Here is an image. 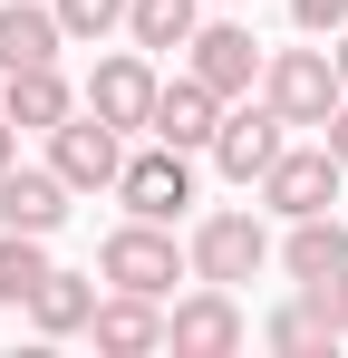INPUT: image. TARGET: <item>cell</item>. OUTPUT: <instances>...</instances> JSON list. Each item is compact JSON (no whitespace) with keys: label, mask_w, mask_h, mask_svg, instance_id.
<instances>
[{"label":"cell","mask_w":348,"mask_h":358,"mask_svg":"<svg viewBox=\"0 0 348 358\" xmlns=\"http://www.w3.org/2000/svg\"><path fill=\"white\" fill-rule=\"evenodd\" d=\"M58 29L68 39H107V29H126V0H49Z\"/></svg>","instance_id":"cell-21"},{"label":"cell","mask_w":348,"mask_h":358,"mask_svg":"<svg viewBox=\"0 0 348 358\" xmlns=\"http://www.w3.org/2000/svg\"><path fill=\"white\" fill-rule=\"evenodd\" d=\"M68 223V184H58V165H0V233H58Z\"/></svg>","instance_id":"cell-10"},{"label":"cell","mask_w":348,"mask_h":358,"mask_svg":"<svg viewBox=\"0 0 348 358\" xmlns=\"http://www.w3.org/2000/svg\"><path fill=\"white\" fill-rule=\"evenodd\" d=\"M290 136H281V107H271V97H261V107H252V97H232L223 107V126H213V145H203V155H213V165H223L232 184H261L271 175V155H281Z\"/></svg>","instance_id":"cell-7"},{"label":"cell","mask_w":348,"mask_h":358,"mask_svg":"<svg viewBox=\"0 0 348 358\" xmlns=\"http://www.w3.org/2000/svg\"><path fill=\"white\" fill-rule=\"evenodd\" d=\"M300 300H310V310H319V320L348 339V271H319V281H300Z\"/></svg>","instance_id":"cell-22"},{"label":"cell","mask_w":348,"mask_h":358,"mask_svg":"<svg viewBox=\"0 0 348 358\" xmlns=\"http://www.w3.org/2000/svg\"><path fill=\"white\" fill-rule=\"evenodd\" d=\"M0 117H10V126H39V136H49L58 117H78V87L58 78V59H49V68H10V78H0Z\"/></svg>","instance_id":"cell-14"},{"label":"cell","mask_w":348,"mask_h":358,"mask_svg":"<svg viewBox=\"0 0 348 358\" xmlns=\"http://www.w3.org/2000/svg\"><path fill=\"white\" fill-rule=\"evenodd\" d=\"M39 281H49V233H0V300L20 310Z\"/></svg>","instance_id":"cell-19"},{"label":"cell","mask_w":348,"mask_h":358,"mask_svg":"<svg viewBox=\"0 0 348 358\" xmlns=\"http://www.w3.org/2000/svg\"><path fill=\"white\" fill-rule=\"evenodd\" d=\"M339 155H329V145H281V155H271V175H261V203H271V213H281V223H300V213H329V203H339Z\"/></svg>","instance_id":"cell-8"},{"label":"cell","mask_w":348,"mask_h":358,"mask_svg":"<svg viewBox=\"0 0 348 358\" xmlns=\"http://www.w3.org/2000/svg\"><path fill=\"white\" fill-rule=\"evenodd\" d=\"M165 349L174 358H232V349H242V300H232L223 281H203L194 300L165 310Z\"/></svg>","instance_id":"cell-9"},{"label":"cell","mask_w":348,"mask_h":358,"mask_svg":"<svg viewBox=\"0 0 348 358\" xmlns=\"http://www.w3.org/2000/svg\"><path fill=\"white\" fill-rule=\"evenodd\" d=\"M20 310H29L49 339H68V329H87V310H97V281H78V271H58V262H49V281L20 300Z\"/></svg>","instance_id":"cell-17"},{"label":"cell","mask_w":348,"mask_h":358,"mask_svg":"<svg viewBox=\"0 0 348 358\" xmlns=\"http://www.w3.org/2000/svg\"><path fill=\"white\" fill-rule=\"evenodd\" d=\"M116 203H126V213H145V223H174V213L194 203V155L155 136L145 155H126V165H116Z\"/></svg>","instance_id":"cell-5"},{"label":"cell","mask_w":348,"mask_h":358,"mask_svg":"<svg viewBox=\"0 0 348 358\" xmlns=\"http://www.w3.org/2000/svg\"><path fill=\"white\" fill-rule=\"evenodd\" d=\"M290 20H300L310 39H339V29H348V0H290Z\"/></svg>","instance_id":"cell-23"},{"label":"cell","mask_w":348,"mask_h":358,"mask_svg":"<svg viewBox=\"0 0 348 358\" xmlns=\"http://www.w3.org/2000/svg\"><path fill=\"white\" fill-rule=\"evenodd\" d=\"M87 339H97L107 358H145V349H165V310H155L145 291H107L97 310H87Z\"/></svg>","instance_id":"cell-13"},{"label":"cell","mask_w":348,"mask_h":358,"mask_svg":"<svg viewBox=\"0 0 348 358\" xmlns=\"http://www.w3.org/2000/svg\"><path fill=\"white\" fill-rule=\"evenodd\" d=\"M155 87H165V78L136 59V49H126V59H97V78H87V117H107L116 136H136V126L155 117Z\"/></svg>","instance_id":"cell-12"},{"label":"cell","mask_w":348,"mask_h":358,"mask_svg":"<svg viewBox=\"0 0 348 358\" xmlns=\"http://www.w3.org/2000/svg\"><path fill=\"white\" fill-rule=\"evenodd\" d=\"M261 97L281 107V126H329V107H339V59L329 49H281V59H261Z\"/></svg>","instance_id":"cell-2"},{"label":"cell","mask_w":348,"mask_h":358,"mask_svg":"<svg viewBox=\"0 0 348 358\" xmlns=\"http://www.w3.org/2000/svg\"><path fill=\"white\" fill-rule=\"evenodd\" d=\"M58 49H68L58 10H39V0H0V78H10V68H49Z\"/></svg>","instance_id":"cell-15"},{"label":"cell","mask_w":348,"mask_h":358,"mask_svg":"<svg viewBox=\"0 0 348 358\" xmlns=\"http://www.w3.org/2000/svg\"><path fill=\"white\" fill-rule=\"evenodd\" d=\"M281 271L290 281H319V271H348V223L339 213H300L281 242Z\"/></svg>","instance_id":"cell-16"},{"label":"cell","mask_w":348,"mask_h":358,"mask_svg":"<svg viewBox=\"0 0 348 358\" xmlns=\"http://www.w3.org/2000/svg\"><path fill=\"white\" fill-rule=\"evenodd\" d=\"M49 165L68 194H116V165H126V136L107 117H58L49 126Z\"/></svg>","instance_id":"cell-6"},{"label":"cell","mask_w":348,"mask_h":358,"mask_svg":"<svg viewBox=\"0 0 348 358\" xmlns=\"http://www.w3.org/2000/svg\"><path fill=\"white\" fill-rule=\"evenodd\" d=\"M184 262H194V281L242 291V281L271 262V233H261V213H203V223H194V242H184Z\"/></svg>","instance_id":"cell-3"},{"label":"cell","mask_w":348,"mask_h":358,"mask_svg":"<svg viewBox=\"0 0 348 358\" xmlns=\"http://www.w3.org/2000/svg\"><path fill=\"white\" fill-rule=\"evenodd\" d=\"M329 59H339V87H348V29H339V39H329Z\"/></svg>","instance_id":"cell-26"},{"label":"cell","mask_w":348,"mask_h":358,"mask_svg":"<svg viewBox=\"0 0 348 358\" xmlns=\"http://www.w3.org/2000/svg\"><path fill=\"white\" fill-rule=\"evenodd\" d=\"M213 126H223V97H213L194 68L155 87V117H145V136H165V145H184V155H203V145H213Z\"/></svg>","instance_id":"cell-11"},{"label":"cell","mask_w":348,"mask_h":358,"mask_svg":"<svg viewBox=\"0 0 348 358\" xmlns=\"http://www.w3.org/2000/svg\"><path fill=\"white\" fill-rule=\"evenodd\" d=\"M203 20V0H126V39L136 49H184Z\"/></svg>","instance_id":"cell-18"},{"label":"cell","mask_w":348,"mask_h":358,"mask_svg":"<svg viewBox=\"0 0 348 358\" xmlns=\"http://www.w3.org/2000/svg\"><path fill=\"white\" fill-rule=\"evenodd\" d=\"M97 271H107L116 291H145V300H165L174 281L194 271V262L174 252V233H165V223H145V213H126V223L107 233V252H97Z\"/></svg>","instance_id":"cell-1"},{"label":"cell","mask_w":348,"mask_h":358,"mask_svg":"<svg viewBox=\"0 0 348 358\" xmlns=\"http://www.w3.org/2000/svg\"><path fill=\"white\" fill-rule=\"evenodd\" d=\"M319 145H329V155H339V165H348V97H339V107H329V126H319Z\"/></svg>","instance_id":"cell-24"},{"label":"cell","mask_w":348,"mask_h":358,"mask_svg":"<svg viewBox=\"0 0 348 358\" xmlns=\"http://www.w3.org/2000/svg\"><path fill=\"white\" fill-rule=\"evenodd\" d=\"M271 349H300V358H319V349H339V329L310 310V300H290V310H271V329H261Z\"/></svg>","instance_id":"cell-20"},{"label":"cell","mask_w":348,"mask_h":358,"mask_svg":"<svg viewBox=\"0 0 348 358\" xmlns=\"http://www.w3.org/2000/svg\"><path fill=\"white\" fill-rule=\"evenodd\" d=\"M184 68H194L223 107H232V97H252V87H261V39H252V20H194Z\"/></svg>","instance_id":"cell-4"},{"label":"cell","mask_w":348,"mask_h":358,"mask_svg":"<svg viewBox=\"0 0 348 358\" xmlns=\"http://www.w3.org/2000/svg\"><path fill=\"white\" fill-rule=\"evenodd\" d=\"M10 155H20V126H10V117H0V165H10Z\"/></svg>","instance_id":"cell-25"}]
</instances>
